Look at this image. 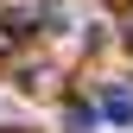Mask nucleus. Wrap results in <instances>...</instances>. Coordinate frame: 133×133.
Returning a JSON list of instances; mask_svg holds the SVG:
<instances>
[{"label": "nucleus", "mask_w": 133, "mask_h": 133, "mask_svg": "<svg viewBox=\"0 0 133 133\" xmlns=\"http://www.w3.org/2000/svg\"><path fill=\"white\" fill-rule=\"evenodd\" d=\"M102 108H108V121H121V127H127V121H133V89H108V95H102Z\"/></svg>", "instance_id": "1"}, {"label": "nucleus", "mask_w": 133, "mask_h": 133, "mask_svg": "<svg viewBox=\"0 0 133 133\" xmlns=\"http://www.w3.org/2000/svg\"><path fill=\"white\" fill-rule=\"evenodd\" d=\"M0 133H25V127H0Z\"/></svg>", "instance_id": "2"}]
</instances>
